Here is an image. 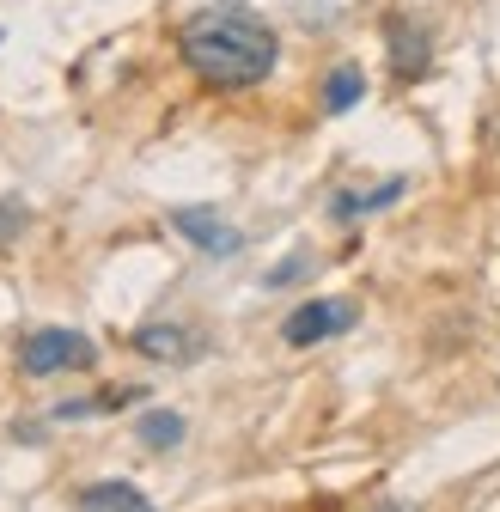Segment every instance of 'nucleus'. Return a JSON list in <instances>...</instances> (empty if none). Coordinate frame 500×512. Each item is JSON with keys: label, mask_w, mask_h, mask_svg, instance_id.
Wrapping results in <instances>:
<instances>
[{"label": "nucleus", "mask_w": 500, "mask_h": 512, "mask_svg": "<svg viewBox=\"0 0 500 512\" xmlns=\"http://www.w3.org/2000/svg\"><path fill=\"white\" fill-rule=\"evenodd\" d=\"M177 55H183V68H190L202 86H214V92H250V86H263L275 74L281 43H275V31L257 13H244V7H208L196 19H183Z\"/></svg>", "instance_id": "obj_1"}, {"label": "nucleus", "mask_w": 500, "mask_h": 512, "mask_svg": "<svg viewBox=\"0 0 500 512\" xmlns=\"http://www.w3.org/2000/svg\"><path fill=\"white\" fill-rule=\"evenodd\" d=\"M92 360H98V348H92V336H80V330H37V336H25V348H19V366H25L31 378L80 372V366H92Z\"/></svg>", "instance_id": "obj_2"}, {"label": "nucleus", "mask_w": 500, "mask_h": 512, "mask_svg": "<svg viewBox=\"0 0 500 512\" xmlns=\"http://www.w3.org/2000/svg\"><path fill=\"white\" fill-rule=\"evenodd\" d=\"M354 317H360V311H354L348 299H305V305H293V317L281 324V342H287V348H318V342L354 330Z\"/></svg>", "instance_id": "obj_3"}, {"label": "nucleus", "mask_w": 500, "mask_h": 512, "mask_svg": "<svg viewBox=\"0 0 500 512\" xmlns=\"http://www.w3.org/2000/svg\"><path fill=\"white\" fill-rule=\"evenodd\" d=\"M171 226L190 238V244H202L208 256H232V250H238V232H232L220 214H208V208H177V214H171Z\"/></svg>", "instance_id": "obj_4"}, {"label": "nucleus", "mask_w": 500, "mask_h": 512, "mask_svg": "<svg viewBox=\"0 0 500 512\" xmlns=\"http://www.w3.org/2000/svg\"><path fill=\"white\" fill-rule=\"evenodd\" d=\"M385 37H391V68H397L403 80L427 74V37H421L409 19H385Z\"/></svg>", "instance_id": "obj_5"}, {"label": "nucleus", "mask_w": 500, "mask_h": 512, "mask_svg": "<svg viewBox=\"0 0 500 512\" xmlns=\"http://www.w3.org/2000/svg\"><path fill=\"white\" fill-rule=\"evenodd\" d=\"M80 512H153V500L135 482H92L80 488Z\"/></svg>", "instance_id": "obj_6"}, {"label": "nucleus", "mask_w": 500, "mask_h": 512, "mask_svg": "<svg viewBox=\"0 0 500 512\" xmlns=\"http://www.w3.org/2000/svg\"><path fill=\"white\" fill-rule=\"evenodd\" d=\"M135 348L147 360H190V330H171V324H147L135 336Z\"/></svg>", "instance_id": "obj_7"}, {"label": "nucleus", "mask_w": 500, "mask_h": 512, "mask_svg": "<svg viewBox=\"0 0 500 512\" xmlns=\"http://www.w3.org/2000/svg\"><path fill=\"white\" fill-rule=\"evenodd\" d=\"M360 92H366V74L354 68V61H342V68L324 80V110H330V116H342V110H354V104H360Z\"/></svg>", "instance_id": "obj_8"}, {"label": "nucleus", "mask_w": 500, "mask_h": 512, "mask_svg": "<svg viewBox=\"0 0 500 512\" xmlns=\"http://www.w3.org/2000/svg\"><path fill=\"white\" fill-rule=\"evenodd\" d=\"M135 439L153 445V452H171V445L183 439V415H171V409H147L141 427H135Z\"/></svg>", "instance_id": "obj_9"}, {"label": "nucleus", "mask_w": 500, "mask_h": 512, "mask_svg": "<svg viewBox=\"0 0 500 512\" xmlns=\"http://www.w3.org/2000/svg\"><path fill=\"white\" fill-rule=\"evenodd\" d=\"M403 196V177H391V183H379L372 196H342L336 202V220H354V214H372V208H391Z\"/></svg>", "instance_id": "obj_10"}, {"label": "nucleus", "mask_w": 500, "mask_h": 512, "mask_svg": "<svg viewBox=\"0 0 500 512\" xmlns=\"http://www.w3.org/2000/svg\"><path fill=\"white\" fill-rule=\"evenodd\" d=\"M25 220H31V214H25L19 202H0V250H7V244L25 232Z\"/></svg>", "instance_id": "obj_11"}]
</instances>
